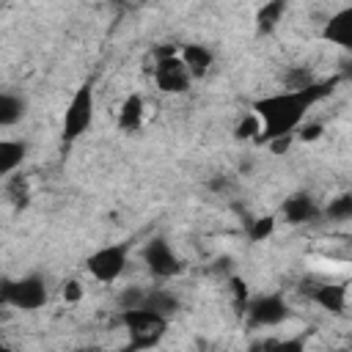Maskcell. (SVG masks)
<instances>
[{"label":"cell","instance_id":"obj_1","mask_svg":"<svg viewBox=\"0 0 352 352\" xmlns=\"http://www.w3.org/2000/svg\"><path fill=\"white\" fill-rule=\"evenodd\" d=\"M338 80H324V82H311L300 91H278L272 96H264L258 102H253V113L258 116V135H256V143H270L272 138H280V135H292L302 121H305V113L322 102L324 96L333 94V85Z\"/></svg>","mask_w":352,"mask_h":352},{"label":"cell","instance_id":"obj_2","mask_svg":"<svg viewBox=\"0 0 352 352\" xmlns=\"http://www.w3.org/2000/svg\"><path fill=\"white\" fill-rule=\"evenodd\" d=\"M121 324L129 333L132 349H148L160 344V338L168 330V319L157 316L148 308H121Z\"/></svg>","mask_w":352,"mask_h":352},{"label":"cell","instance_id":"obj_3","mask_svg":"<svg viewBox=\"0 0 352 352\" xmlns=\"http://www.w3.org/2000/svg\"><path fill=\"white\" fill-rule=\"evenodd\" d=\"M0 300L8 308H22V311H36L47 302V283L38 275H25V278H3L0 280Z\"/></svg>","mask_w":352,"mask_h":352},{"label":"cell","instance_id":"obj_4","mask_svg":"<svg viewBox=\"0 0 352 352\" xmlns=\"http://www.w3.org/2000/svg\"><path fill=\"white\" fill-rule=\"evenodd\" d=\"M94 107H96L94 88H91V82H85V85H80L74 91V96H72V102H69V107L63 113V140H77L80 135H85L91 129Z\"/></svg>","mask_w":352,"mask_h":352},{"label":"cell","instance_id":"obj_5","mask_svg":"<svg viewBox=\"0 0 352 352\" xmlns=\"http://www.w3.org/2000/svg\"><path fill=\"white\" fill-rule=\"evenodd\" d=\"M126 258H129V248L126 245H104V248H99V250H94L88 256L85 267L96 280L113 283L126 270Z\"/></svg>","mask_w":352,"mask_h":352},{"label":"cell","instance_id":"obj_6","mask_svg":"<svg viewBox=\"0 0 352 352\" xmlns=\"http://www.w3.org/2000/svg\"><path fill=\"white\" fill-rule=\"evenodd\" d=\"M190 72L182 63L179 52H168L162 58H154V82L165 94H184L190 88Z\"/></svg>","mask_w":352,"mask_h":352},{"label":"cell","instance_id":"obj_7","mask_svg":"<svg viewBox=\"0 0 352 352\" xmlns=\"http://www.w3.org/2000/svg\"><path fill=\"white\" fill-rule=\"evenodd\" d=\"M250 327H275L289 316V305L280 294H258L245 305Z\"/></svg>","mask_w":352,"mask_h":352},{"label":"cell","instance_id":"obj_8","mask_svg":"<svg viewBox=\"0 0 352 352\" xmlns=\"http://www.w3.org/2000/svg\"><path fill=\"white\" fill-rule=\"evenodd\" d=\"M143 264L154 278H173L182 272V261L165 239H151L143 248Z\"/></svg>","mask_w":352,"mask_h":352},{"label":"cell","instance_id":"obj_9","mask_svg":"<svg viewBox=\"0 0 352 352\" xmlns=\"http://www.w3.org/2000/svg\"><path fill=\"white\" fill-rule=\"evenodd\" d=\"M280 212H283L286 223H292V226L314 223V220H319V214H322V209L316 206V201H314L308 192H294V195H289V198L283 201Z\"/></svg>","mask_w":352,"mask_h":352},{"label":"cell","instance_id":"obj_10","mask_svg":"<svg viewBox=\"0 0 352 352\" xmlns=\"http://www.w3.org/2000/svg\"><path fill=\"white\" fill-rule=\"evenodd\" d=\"M322 38H327L330 44H338L341 50H349V47H352V8L336 11V14L324 22Z\"/></svg>","mask_w":352,"mask_h":352},{"label":"cell","instance_id":"obj_11","mask_svg":"<svg viewBox=\"0 0 352 352\" xmlns=\"http://www.w3.org/2000/svg\"><path fill=\"white\" fill-rule=\"evenodd\" d=\"M311 286L314 289H305V292H308V297L319 308L333 311V314L344 311V305H346V289L341 283H311Z\"/></svg>","mask_w":352,"mask_h":352},{"label":"cell","instance_id":"obj_12","mask_svg":"<svg viewBox=\"0 0 352 352\" xmlns=\"http://www.w3.org/2000/svg\"><path fill=\"white\" fill-rule=\"evenodd\" d=\"M179 305H182L179 297L173 292H168V289H146L143 302H140V308H148V311H154L157 316H162L168 322H170V316H176Z\"/></svg>","mask_w":352,"mask_h":352},{"label":"cell","instance_id":"obj_13","mask_svg":"<svg viewBox=\"0 0 352 352\" xmlns=\"http://www.w3.org/2000/svg\"><path fill=\"white\" fill-rule=\"evenodd\" d=\"M179 58L187 66L190 77H204L209 72V66H212V50L204 47V44H184Z\"/></svg>","mask_w":352,"mask_h":352},{"label":"cell","instance_id":"obj_14","mask_svg":"<svg viewBox=\"0 0 352 352\" xmlns=\"http://www.w3.org/2000/svg\"><path fill=\"white\" fill-rule=\"evenodd\" d=\"M143 113H146V104H143V96L140 94H129L118 110V126L124 132H138L140 124H143Z\"/></svg>","mask_w":352,"mask_h":352},{"label":"cell","instance_id":"obj_15","mask_svg":"<svg viewBox=\"0 0 352 352\" xmlns=\"http://www.w3.org/2000/svg\"><path fill=\"white\" fill-rule=\"evenodd\" d=\"M28 154V146L22 140H0V176L14 173Z\"/></svg>","mask_w":352,"mask_h":352},{"label":"cell","instance_id":"obj_16","mask_svg":"<svg viewBox=\"0 0 352 352\" xmlns=\"http://www.w3.org/2000/svg\"><path fill=\"white\" fill-rule=\"evenodd\" d=\"M283 11H286V0H267L256 14V30L258 33H272L278 28Z\"/></svg>","mask_w":352,"mask_h":352},{"label":"cell","instance_id":"obj_17","mask_svg":"<svg viewBox=\"0 0 352 352\" xmlns=\"http://www.w3.org/2000/svg\"><path fill=\"white\" fill-rule=\"evenodd\" d=\"M25 116V102L8 91H0V126H11Z\"/></svg>","mask_w":352,"mask_h":352},{"label":"cell","instance_id":"obj_18","mask_svg":"<svg viewBox=\"0 0 352 352\" xmlns=\"http://www.w3.org/2000/svg\"><path fill=\"white\" fill-rule=\"evenodd\" d=\"M324 217L333 220V223L349 220V217H352V195H349V192H341L338 198H333V201L324 206Z\"/></svg>","mask_w":352,"mask_h":352},{"label":"cell","instance_id":"obj_19","mask_svg":"<svg viewBox=\"0 0 352 352\" xmlns=\"http://www.w3.org/2000/svg\"><path fill=\"white\" fill-rule=\"evenodd\" d=\"M280 80H283V88H286V91H300V88H305V85L316 82L308 66H292V69H286V74H283Z\"/></svg>","mask_w":352,"mask_h":352},{"label":"cell","instance_id":"obj_20","mask_svg":"<svg viewBox=\"0 0 352 352\" xmlns=\"http://www.w3.org/2000/svg\"><path fill=\"white\" fill-rule=\"evenodd\" d=\"M272 231H275V217H256V220H250V226H248V236L253 239V242H264V239H270L272 236Z\"/></svg>","mask_w":352,"mask_h":352},{"label":"cell","instance_id":"obj_21","mask_svg":"<svg viewBox=\"0 0 352 352\" xmlns=\"http://www.w3.org/2000/svg\"><path fill=\"white\" fill-rule=\"evenodd\" d=\"M143 294H146V289H143V286H126V289H121V292H118L116 302H118V308H140Z\"/></svg>","mask_w":352,"mask_h":352},{"label":"cell","instance_id":"obj_22","mask_svg":"<svg viewBox=\"0 0 352 352\" xmlns=\"http://www.w3.org/2000/svg\"><path fill=\"white\" fill-rule=\"evenodd\" d=\"M8 198L14 201V206H25L28 198H30V190H28V182L22 176H14L11 184H8Z\"/></svg>","mask_w":352,"mask_h":352},{"label":"cell","instance_id":"obj_23","mask_svg":"<svg viewBox=\"0 0 352 352\" xmlns=\"http://www.w3.org/2000/svg\"><path fill=\"white\" fill-rule=\"evenodd\" d=\"M258 129H261V124H258V116L253 113V116H248V118L236 126V138H239V140H248V138H253V140H256Z\"/></svg>","mask_w":352,"mask_h":352},{"label":"cell","instance_id":"obj_24","mask_svg":"<svg viewBox=\"0 0 352 352\" xmlns=\"http://www.w3.org/2000/svg\"><path fill=\"white\" fill-rule=\"evenodd\" d=\"M60 294H63V300H66V302H77V300L82 297V286H80L77 280H69V283H63Z\"/></svg>","mask_w":352,"mask_h":352},{"label":"cell","instance_id":"obj_25","mask_svg":"<svg viewBox=\"0 0 352 352\" xmlns=\"http://www.w3.org/2000/svg\"><path fill=\"white\" fill-rule=\"evenodd\" d=\"M297 129H300V138H302V140H316V138L322 135V124H316V121H311V124H300Z\"/></svg>","mask_w":352,"mask_h":352},{"label":"cell","instance_id":"obj_26","mask_svg":"<svg viewBox=\"0 0 352 352\" xmlns=\"http://www.w3.org/2000/svg\"><path fill=\"white\" fill-rule=\"evenodd\" d=\"M212 190L223 195V192L234 190V179H231V176H220V179H214V182H212Z\"/></svg>","mask_w":352,"mask_h":352},{"label":"cell","instance_id":"obj_27","mask_svg":"<svg viewBox=\"0 0 352 352\" xmlns=\"http://www.w3.org/2000/svg\"><path fill=\"white\" fill-rule=\"evenodd\" d=\"M3 319H8V305L0 300V322H3Z\"/></svg>","mask_w":352,"mask_h":352},{"label":"cell","instance_id":"obj_28","mask_svg":"<svg viewBox=\"0 0 352 352\" xmlns=\"http://www.w3.org/2000/svg\"><path fill=\"white\" fill-rule=\"evenodd\" d=\"M0 349H3V344H0Z\"/></svg>","mask_w":352,"mask_h":352}]
</instances>
